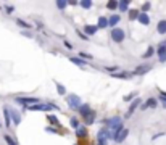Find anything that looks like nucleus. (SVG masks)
I'll list each match as a JSON object with an SVG mask.
<instances>
[{
    "label": "nucleus",
    "mask_w": 166,
    "mask_h": 145,
    "mask_svg": "<svg viewBox=\"0 0 166 145\" xmlns=\"http://www.w3.org/2000/svg\"><path fill=\"white\" fill-rule=\"evenodd\" d=\"M3 113H5V123H7V126L10 128V111H8V108H5Z\"/></svg>",
    "instance_id": "nucleus-16"
},
{
    "label": "nucleus",
    "mask_w": 166,
    "mask_h": 145,
    "mask_svg": "<svg viewBox=\"0 0 166 145\" xmlns=\"http://www.w3.org/2000/svg\"><path fill=\"white\" fill-rule=\"evenodd\" d=\"M47 118H49L50 123H53V124H58V121H56V118H55V116H50V114H49Z\"/></svg>",
    "instance_id": "nucleus-28"
},
{
    "label": "nucleus",
    "mask_w": 166,
    "mask_h": 145,
    "mask_svg": "<svg viewBox=\"0 0 166 145\" xmlns=\"http://www.w3.org/2000/svg\"><path fill=\"white\" fill-rule=\"evenodd\" d=\"M84 31H86V34L92 36V34H95V31H97V26H86Z\"/></svg>",
    "instance_id": "nucleus-11"
},
{
    "label": "nucleus",
    "mask_w": 166,
    "mask_h": 145,
    "mask_svg": "<svg viewBox=\"0 0 166 145\" xmlns=\"http://www.w3.org/2000/svg\"><path fill=\"white\" fill-rule=\"evenodd\" d=\"M137 20H139V23L144 24V26H147V24L150 23V18H149V15H147V13H139Z\"/></svg>",
    "instance_id": "nucleus-6"
},
{
    "label": "nucleus",
    "mask_w": 166,
    "mask_h": 145,
    "mask_svg": "<svg viewBox=\"0 0 166 145\" xmlns=\"http://www.w3.org/2000/svg\"><path fill=\"white\" fill-rule=\"evenodd\" d=\"M71 126H73V128H77V119H76V118L71 119Z\"/></svg>",
    "instance_id": "nucleus-33"
},
{
    "label": "nucleus",
    "mask_w": 166,
    "mask_h": 145,
    "mask_svg": "<svg viewBox=\"0 0 166 145\" xmlns=\"http://www.w3.org/2000/svg\"><path fill=\"white\" fill-rule=\"evenodd\" d=\"M118 23H119V16H118V15H113V16L108 20V24H110V26H114V24H118Z\"/></svg>",
    "instance_id": "nucleus-13"
},
{
    "label": "nucleus",
    "mask_w": 166,
    "mask_h": 145,
    "mask_svg": "<svg viewBox=\"0 0 166 145\" xmlns=\"http://www.w3.org/2000/svg\"><path fill=\"white\" fill-rule=\"evenodd\" d=\"M16 23H18V24H20L21 28H29V24H26V23H24V21H21V20H18V21H16Z\"/></svg>",
    "instance_id": "nucleus-30"
},
{
    "label": "nucleus",
    "mask_w": 166,
    "mask_h": 145,
    "mask_svg": "<svg viewBox=\"0 0 166 145\" xmlns=\"http://www.w3.org/2000/svg\"><path fill=\"white\" fill-rule=\"evenodd\" d=\"M5 140H7V144H8V145H16V144H15V140H13V139H11V137H8V135H5Z\"/></svg>",
    "instance_id": "nucleus-25"
},
{
    "label": "nucleus",
    "mask_w": 166,
    "mask_h": 145,
    "mask_svg": "<svg viewBox=\"0 0 166 145\" xmlns=\"http://www.w3.org/2000/svg\"><path fill=\"white\" fill-rule=\"evenodd\" d=\"M66 100H68V105L71 108H79L81 107V98L77 95H68Z\"/></svg>",
    "instance_id": "nucleus-3"
},
{
    "label": "nucleus",
    "mask_w": 166,
    "mask_h": 145,
    "mask_svg": "<svg viewBox=\"0 0 166 145\" xmlns=\"http://www.w3.org/2000/svg\"><path fill=\"white\" fill-rule=\"evenodd\" d=\"M160 100H161L163 103L166 105V93H165V92H161V93H160Z\"/></svg>",
    "instance_id": "nucleus-29"
},
{
    "label": "nucleus",
    "mask_w": 166,
    "mask_h": 145,
    "mask_svg": "<svg viewBox=\"0 0 166 145\" xmlns=\"http://www.w3.org/2000/svg\"><path fill=\"white\" fill-rule=\"evenodd\" d=\"M18 103H24L28 105V107H31V105H36V102H39L37 98H16Z\"/></svg>",
    "instance_id": "nucleus-5"
},
{
    "label": "nucleus",
    "mask_w": 166,
    "mask_h": 145,
    "mask_svg": "<svg viewBox=\"0 0 166 145\" xmlns=\"http://www.w3.org/2000/svg\"><path fill=\"white\" fill-rule=\"evenodd\" d=\"M124 37H126V34H124V31H123V29L116 28V29H113V31H111V39H113L114 42H121Z\"/></svg>",
    "instance_id": "nucleus-1"
},
{
    "label": "nucleus",
    "mask_w": 166,
    "mask_h": 145,
    "mask_svg": "<svg viewBox=\"0 0 166 145\" xmlns=\"http://www.w3.org/2000/svg\"><path fill=\"white\" fill-rule=\"evenodd\" d=\"M86 134H87L86 128H77V135H79V137H84Z\"/></svg>",
    "instance_id": "nucleus-21"
},
{
    "label": "nucleus",
    "mask_w": 166,
    "mask_h": 145,
    "mask_svg": "<svg viewBox=\"0 0 166 145\" xmlns=\"http://www.w3.org/2000/svg\"><path fill=\"white\" fill-rule=\"evenodd\" d=\"M66 5H68L66 2H56V7H58V8H65Z\"/></svg>",
    "instance_id": "nucleus-31"
},
{
    "label": "nucleus",
    "mask_w": 166,
    "mask_h": 145,
    "mask_svg": "<svg viewBox=\"0 0 166 145\" xmlns=\"http://www.w3.org/2000/svg\"><path fill=\"white\" fill-rule=\"evenodd\" d=\"M108 8H110V10H114V8H116L118 7V3H116V2H108Z\"/></svg>",
    "instance_id": "nucleus-24"
},
{
    "label": "nucleus",
    "mask_w": 166,
    "mask_h": 145,
    "mask_svg": "<svg viewBox=\"0 0 166 145\" xmlns=\"http://www.w3.org/2000/svg\"><path fill=\"white\" fill-rule=\"evenodd\" d=\"M114 77H129L128 72H119V74H113Z\"/></svg>",
    "instance_id": "nucleus-27"
},
{
    "label": "nucleus",
    "mask_w": 166,
    "mask_h": 145,
    "mask_svg": "<svg viewBox=\"0 0 166 145\" xmlns=\"http://www.w3.org/2000/svg\"><path fill=\"white\" fill-rule=\"evenodd\" d=\"M152 55H153V48H149V52L144 53V58H149V56H152Z\"/></svg>",
    "instance_id": "nucleus-26"
},
{
    "label": "nucleus",
    "mask_w": 166,
    "mask_h": 145,
    "mask_svg": "<svg viewBox=\"0 0 166 145\" xmlns=\"http://www.w3.org/2000/svg\"><path fill=\"white\" fill-rule=\"evenodd\" d=\"M56 90H58V93H60V95H63V93L66 92V89L61 86V84H58V82H56Z\"/></svg>",
    "instance_id": "nucleus-20"
},
{
    "label": "nucleus",
    "mask_w": 166,
    "mask_h": 145,
    "mask_svg": "<svg viewBox=\"0 0 166 145\" xmlns=\"http://www.w3.org/2000/svg\"><path fill=\"white\" fill-rule=\"evenodd\" d=\"M139 16V11L137 10H129V20H135Z\"/></svg>",
    "instance_id": "nucleus-19"
},
{
    "label": "nucleus",
    "mask_w": 166,
    "mask_h": 145,
    "mask_svg": "<svg viewBox=\"0 0 166 145\" xmlns=\"http://www.w3.org/2000/svg\"><path fill=\"white\" fill-rule=\"evenodd\" d=\"M128 5H129V2H119L118 7H119V10H121V11H126V10H128Z\"/></svg>",
    "instance_id": "nucleus-17"
},
{
    "label": "nucleus",
    "mask_w": 166,
    "mask_h": 145,
    "mask_svg": "<svg viewBox=\"0 0 166 145\" xmlns=\"http://www.w3.org/2000/svg\"><path fill=\"white\" fill-rule=\"evenodd\" d=\"M98 145H107V140H102L100 139V140H98Z\"/></svg>",
    "instance_id": "nucleus-34"
},
{
    "label": "nucleus",
    "mask_w": 166,
    "mask_h": 145,
    "mask_svg": "<svg viewBox=\"0 0 166 145\" xmlns=\"http://www.w3.org/2000/svg\"><path fill=\"white\" fill-rule=\"evenodd\" d=\"M126 135H128V129L123 128L121 131H118L116 134H114V137H113V139H114L116 142H123V140L126 139Z\"/></svg>",
    "instance_id": "nucleus-4"
},
{
    "label": "nucleus",
    "mask_w": 166,
    "mask_h": 145,
    "mask_svg": "<svg viewBox=\"0 0 166 145\" xmlns=\"http://www.w3.org/2000/svg\"><path fill=\"white\" fill-rule=\"evenodd\" d=\"M158 32L160 34H165L166 32V21H160L158 23Z\"/></svg>",
    "instance_id": "nucleus-12"
},
{
    "label": "nucleus",
    "mask_w": 166,
    "mask_h": 145,
    "mask_svg": "<svg viewBox=\"0 0 166 145\" xmlns=\"http://www.w3.org/2000/svg\"><path fill=\"white\" fill-rule=\"evenodd\" d=\"M93 118H95V113H90V114H87V116H84V121H86V124H92V121H93Z\"/></svg>",
    "instance_id": "nucleus-14"
},
{
    "label": "nucleus",
    "mask_w": 166,
    "mask_h": 145,
    "mask_svg": "<svg viewBox=\"0 0 166 145\" xmlns=\"http://www.w3.org/2000/svg\"><path fill=\"white\" fill-rule=\"evenodd\" d=\"M79 111H81V114H82V116H87V114L92 113V111H90V108L87 107V105H81V107H79Z\"/></svg>",
    "instance_id": "nucleus-9"
},
{
    "label": "nucleus",
    "mask_w": 166,
    "mask_h": 145,
    "mask_svg": "<svg viewBox=\"0 0 166 145\" xmlns=\"http://www.w3.org/2000/svg\"><path fill=\"white\" fill-rule=\"evenodd\" d=\"M81 5H82L84 8H90L92 7V2H90V0H84V2H81Z\"/></svg>",
    "instance_id": "nucleus-23"
},
{
    "label": "nucleus",
    "mask_w": 166,
    "mask_h": 145,
    "mask_svg": "<svg viewBox=\"0 0 166 145\" xmlns=\"http://www.w3.org/2000/svg\"><path fill=\"white\" fill-rule=\"evenodd\" d=\"M52 108H55V107H53V105L39 103V105H31V107H28V110H31V111H49V110H52Z\"/></svg>",
    "instance_id": "nucleus-2"
},
{
    "label": "nucleus",
    "mask_w": 166,
    "mask_h": 145,
    "mask_svg": "<svg viewBox=\"0 0 166 145\" xmlns=\"http://www.w3.org/2000/svg\"><path fill=\"white\" fill-rule=\"evenodd\" d=\"M147 71H150V66H140V68L135 69V74H144Z\"/></svg>",
    "instance_id": "nucleus-15"
},
{
    "label": "nucleus",
    "mask_w": 166,
    "mask_h": 145,
    "mask_svg": "<svg viewBox=\"0 0 166 145\" xmlns=\"http://www.w3.org/2000/svg\"><path fill=\"white\" fill-rule=\"evenodd\" d=\"M139 103H140V100H139V98H137V100H134V102H132V105L129 107V111H128V114H126V118H128V116H131V114H132V111H134L135 108L139 107Z\"/></svg>",
    "instance_id": "nucleus-8"
},
{
    "label": "nucleus",
    "mask_w": 166,
    "mask_h": 145,
    "mask_svg": "<svg viewBox=\"0 0 166 145\" xmlns=\"http://www.w3.org/2000/svg\"><path fill=\"white\" fill-rule=\"evenodd\" d=\"M158 55H160V61L165 63V61H166V48H165V45H161V47H160Z\"/></svg>",
    "instance_id": "nucleus-7"
},
{
    "label": "nucleus",
    "mask_w": 166,
    "mask_h": 145,
    "mask_svg": "<svg viewBox=\"0 0 166 145\" xmlns=\"http://www.w3.org/2000/svg\"><path fill=\"white\" fill-rule=\"evenodd\" d=\"M71 61L76 63V65H79V66H84V65H86V61H82L81 58H71Z\"/></svg>",
    "instance_id": "nucleus-22"
},
{
    "label": "nucleus",
    "mask_w": 166,
    "mask_h": 145,
    "mask_svg": "<svg viewBox=\"0 0 166 145\" xmlns=\"http://www.w3.org/2000/svg\"><path fill=\"white\" fill-rule=\"evenodd\" d=\"M150 8V3H144V8H142V13H145L147 10Z\"/></svg>",
    "instance_id": "nucleus-32"
},
{
    "label": "nucleus",
    "mask_w": 166,
    "mask_h": 145,
    "mask_svg": "<svg viewBox=\"0 0 166 145\" xmlns=\"http://www.w3.org/2000/svg\"><path fill=\"white\" fill-rule=\"evenodd\" d=\"M156 105V100L155 98H149V100H147V103L144 105V108H147V107H155Z\"/></svg>",
    "instance_id": "nucleus-18"
},
{
    "label": "nucleus",
    "mask_w": 166,
    "mask_h": 145,
    "mask_svg": "<svg viewBox=\"0 0 166 145\" xmlns=\"http://www.w3.org/2000/svg\"><path fill=\"white\" fill-rule=\"evenodd\" d=\"M107 26H108V20H107V18H103V16L98 18V24H97V28H107Z\"/></svg>",
    "instance_id": "nucleus-10"
}]
</instances>
